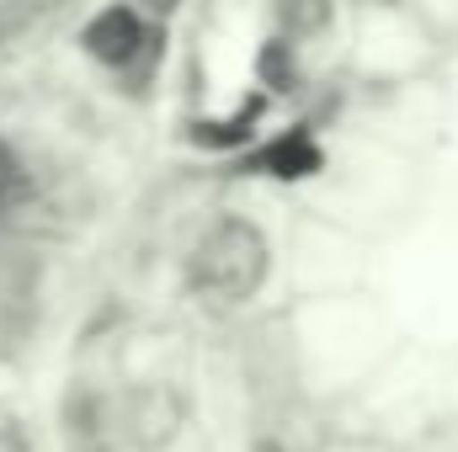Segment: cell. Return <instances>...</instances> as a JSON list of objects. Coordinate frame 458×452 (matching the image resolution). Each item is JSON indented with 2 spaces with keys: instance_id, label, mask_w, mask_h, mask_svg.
I'll return each mask as SVG.
<instances>
[{
  "instance_id": "1",
  "label": "cell",
  "mask_w": 458,
  "mask_h": 452,
  "mask_svg": "<svg viewBox=\"0 0 458 452\" xmlns=\"http://www.w3.org/2000/svg\"><path fill=\"white\" fill-rule=\"evenodd\" d=\"M261 277H267V239L245 219L214 224L192 250V288L203 298L240 304V298H250L261 288Z\"/></svg>"
},
{
  "instance_id": "2",
  "label": "cell",
  "mask_w": 458,
  "mask_h": 452,
  "mask_svg": "<svg viewBox=\"0 0 458 452\" xmlns=\"http://www.w3.org/2000/svg\"><path fill=\"white\" fill-rule=\"evenodd\" d=\"M144 43H149V38H144L139 16H133L128 5H107V11L86 27V48H91L102 64H128Z\"/></svg>"
},
{
  "instance_id": "3",
  "label": "cell",
  "mask_w": 458,
  "mask_h": 452,
  "mask_svg": "<svg viewBox=\"0 0 458 452\" xmlns=\"http://www.w3.org/2000/svg\"><path fill=\"white\" fill-rule=\"evenodd\" d=\"M256 165L272 171V176H310V171H320V149H315L304 133H288V138L267 144V149L256 155Z\"/></svg>"
},
{
  "instance_id": "4",
  "label": "cell",
  "mask_w": 458,
  "mask_h": 452,
  "mask_svg": "<svg viewBox=\"0 0 458 452\" xmlns=\"http://www.w3.org/2000/svg\"><path fill=\"white\" fill-rule=\"evenodd\" d=\"M277 11H283V27L293 38H310V32H320L331 21V0H283Z\"/></svg>"
},
{
  "instance_id": "5",
  "label": "cell",
  "mask_w": 458,
  "mask_h": 452,
  "mask_svg": "<svg viewBox=\"0 0 458 452\" xmlns=\"http://www.w3.org/2000/svg\"><path fill=\"white\" fill-rule=\"evenodd\" d=\"M144 5H149V11H160V16H171V11H176V0H144Z\"/></svg>"
}]
</instances>
